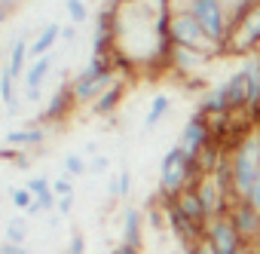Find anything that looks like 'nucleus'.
I'll list each match as a JSON object with an SVG mask.
<instances>
[{"instance_id": "nucleus-1", "label": "nucleus", "mask_w": 260, "mask_h": 254, "mask_svg": "<svg viewBox=\"0 0 260 254\" xmlns=\"http://www.w3.org/2000/svg\"><path fill=\"white\" fill-rule=\"evenodd\" d=\"M202 178L205 175L199 172V166L193 160H187L184 150L175 144L172 150H166V156L159 163V187H156V193H159V199L166 205V202H175L184 190L196 187Z\"/></svg>"}, {"instance_id": "nucleus-2", "label": "nucleus", "mask_w": 260, "mask_h": 254, "mask_svg": "<svg viewBox=\"0 0 260 254\" xmlns=\"http://www.w3.org/2000/svg\"><path fill=\"white\" fill-rule=\"evenodd\" d=\"M230 178H233V193L236 199H248L251 196V187L260 175V129L257 132H248L230 153Z\"/></svg>"}, {"instance_id": "nucleus-3", "label": "nucleus", "mask_w": 260, "mask_h": 254, "mask_svg": "<svg viewBox=\"0 0 260 254\" xmlns=\"http://www.w3.org/2000/svg\"><path fill=\"white\" fill-rule=\"evenodd\" d=\"M116 68H113V58H89V65L71 80V92H74V101L77 107L83 104H92L110 83H116Z\"/></svg>"}, {"instance_id": "nucleus-4", "label": "nucleus", "mask_w": 260, "mask_h": 254, "mask_svg": "<svg viewBox=\"0 0 260 254\" xmlns=\"http://www.w3.org/2000/svg\"><path fill=\"white\" fill-rule=\"evenodd\" d=\"M260 52V0L251 4L245 13L233 16V28H230V40L223 46L220 55H257Z\"/></svg>"}, {"instance_id": "nucleus-5", "label": "nucleus", "mask_w": 260, "mask_h": 254, "mask_svg": "<svg viewBox=\"0 0 260 254\" xmlns=\"http://www.w3.org/2000/svg\"><path fill=\"white\" fill-rule=\"evenodd\" d=\"M187 10L199 22V28L205 31V37L223 52V46L230 40V28H233V16L223 7V0H187Z\"/></svg>"}, {"instance_id": "nucleus-6", "label": "nucleus", "mask_w": 260, "mask_h": 254, "mask_svg": "<svg viewBox=\"0 0 260 254\" xmlns=\"http://www.w3.org/2000/svg\"><path fill=\"white\" fill-rule=\"evenodd\" d=\"M169 40L172 46H184V49H196V52H205V55H220V49L205 37V31L199 28V22L190 16L187 7H175L172 10V19H169Z\"/></svg>"}, {"instance_id": "nucleus-7", "label": "nucleus", "mask_w": 260, "mask_h": 254, "mask_svg": "<svg viewBox=\"0 0 260 254\" xmlns=\"http://www.w3.org/2000/svg\"><path fill=\"white\" fill-rule=\"evenodd\" d=\"M211 144H217L214 141V129H211V119L208 116H202V113H193L187 122H184V129H181V135H178V147L184 150V156L187 160H199Z\"/></svg>"}, {"instance_id": "nucleus-8", "label": "nucleus", "mask_w": 260, "mask_h": 254, "mask_svg": "<svg viewBox=\"0 0 260 254\" xmlns=\"http://www.w3.org/2000/svg\"><path fill=\"white\" fill-rule=\"evenodd\" d=\"M202 242H205V248H208L211 254H233V251H239V248L245 245V239H242V233L236 230V224H233L230 214H220V217L208 220Z\"/></svg>"}, {"instance_id": "nucleus-9", "label": "nucleus", "mask_w": 260, "mask_h": 254, "mask_svg": "<svg viewBox=\"0 0 260 254\" xmlns=\"http://www.w3.org/2000/svg\"><path fill=\"white\" fill-rule=\"evenodd\" d=\"M77 110V101H74V92H71V80H64L46 101V107L40 110L37 122L40 125H61L64 119H71V113Z\"/></svg>"}, {"instance_id": "nucleus-10", "label": "nucleus", "mask_w": 260, "mask_h": 254, "mask_svg": "<svg viewBox=\"0 0 260 254\" xmlns=\"http://www.w3.org/2000/svg\"><path fill=\"white\" fill-rule=\"evenodd\" d=\"M226 214L233 217V224H236V230L242 233V239H245L248 245H254L257 236H260V211H257L248 199H239Z\"/></svg>"}, {"instance_id": "nucleus-11", "label": "nucleus", "mask_w": 260, "mask_h": 254, "mask_svg": "<svg viewBox=\"0 0 260 254\" xmlns=\"http://www.w3.org/2000/svg\"><path fill=\"white\" fill-rule=\"evenodd\" d=\"M223 95H226V104H230V113H248V83H245V74L242 68L233 71L226 80H223ZM251 116V113H248Z\"/></svg>"}, {"instance_id": "nucleus-12", "label": "nucleus", "mask_w": 260, "mask_h": 254, "mask_svg": "<svg viewBox=\"0 0 260 254\" xmlns=\"http://www.w3.org/2000/svg\"><path fill=\"white\" fill-rule=\"evenodd\" d=\"M4 141H7V147H16V150H34V147H40L46 141V125L28 122L22 129H10Z\"/></svg>"}, {"instance_id": "nucleus-13", "label": "nucleus", "mask_w": 260, "mask_h": 254, "mask_svg": "<svg viewBox=\"0 0 260 254\" xmlns=\"http://www.w3.org/2000/svg\"><path fill=\"white\" fill-rule=\"evenodd\" d=\"M144 211H138L135 205H125L122 208V245H132V248H144Z\"/></svg>"}, {"instance_id": "nucleus-14", "label": "nucleus", "mask_w": 260, "mask_h": 254, "mask_svg": "<svg viewBox=\"0 0 260 254\" xmlns=\"http://www.w3.org/2000/svg\"><path fill=\"white\" fill-rule=\"evenodd\" d=\"M125 80H116V83H110L92 104H89V110L95 113V116H113L116 110H119V104H122V98H125Z\"/></svg>"}, {"instance_id": "nucleus-15", "label": "nucleus", "mask_w": 260, "mask_h": 254, "mask_svg": "<svg viewBox=\"0 0 260 254\" xmlns=\"http://www.w3.org/2000/svg\"><path fill=\"white\" fill-rule=\"evenodd\" d=\"M58 37H61V25H58V22L43 25V28L37 31V37L31 40V46H28L31 61H37V58H43V55H52V46L58 43Z\"/></svg>"}, {"instance_id": "nucleus-16", "label": "nucleus", "mask_w": 260, "mask_h": 254, "mask_svg": "<svg viewBox=\"0 0 260 254\" xmlns=\"http://www.w3.org/2000/svg\"><path fill=\"white\" fill-rule=\"evenodd\" d=\"M208 58H211V55H205V52H196V49L175 46V49H172V71H181V74L187 77V74L199 71V68H202Z\"/></svg>"}, {"instance_id": "nucleus-17", "label": "nucleus", "mask_w": 260, "mask_h": 254, "mask_svg": "<svg viewBox=\"0 0 260 254\" xmlns=\"http://www.w3.org/2000/svg\"><path fill=\"white\" fill-rule=\"evenodd\" d=\"M196 113H202V116H223V113H230V104H226V95H223V89L220 86H214V89H205V95L199 98V110Z\"/></svg>"}, {"instance_id": "nucleus-18", "label": "nucleus", "mask_w": 260, "mask_h": 254, "mask_svg": "<svg viewBox=\"0 0 260 254\" xmlns=\"http://www.w3.org/2000/svg\"><path fill=\"white\" fill-rule=\"evenodd\" d=\"M175 205L193 220V224H199V227H208V214H205V208H202V202H199V196H196V187H190V190H184L178 199H175Z\"/></svg>"}, {"instance_id": "nucleus-19", "label": "nucleus", "mask_w": 260, "mask_h": 254, "mask_svg": "<svg viewBox=\"0 0 260 254\" xmlns=\"http://www.w3.org/2000/svg\"><path fill=\"white\" fill-rule=\"evenodd\" d=\"M28 46H31L28 34H19V37H16V43H13V49H10V61H7V68L13 71V77H16V80H19V77H25V71H28V61H31Z\"/></svg>"}, {"instance_id": "nucleus-20", "label": "nucleus", "mask_w": 260, "mask_h": 254, "mask_svg": "<svg viewBox=\"0 0 260 254\" xmlns=\"http://www.w3.org/2000/svg\"><path fill=\"white\" fill-rule=\"evenodd\" d=\"M49 71H52V55H43V58L31 61L28 71H25V77H22V80H25V89H43Z\"/></svg>"}, {"instance_id": "nucleus-21", "label": "nucleus", "mask_w": 260, "mask_h": 254, "mask_svg": "<svg viewBox=\"0 0 260 254\" xmlns=\"http://www.w3.org/2000/svg\"><path fill=\"white\" fill-rule=\"evenodd\" d=\"M172 110V98L169 95H153V101H150V110H147V116H144V132H153L156 125L166 119V113Z\"/></svg>"}, {"instance_id": "nucleus-22", "label": "nucleus", "mask_w": 260, "mask_h": 254, "mask_svg": "<svg viewBox=\"0 0 260 254\" xmlns=\"http://www.w3.org/2000/svg\"><path fill=\"white\" fill-rule=\"evenodd\" d=\"M7 242H13V245H25L28 242V220L25 217H13L10 224H7Z\"/></svg>"}, {"instance_id": "nucleus-23", "label": "nucleus", "mask_w": 260, "mask_h": 254, "mask_svg": "<svg viewBox=\"0 0 260 254\" xmlns=\"http://www.w3.org/2000/svg\"><path fill=\"white\" fill-rule=\"evenodd\" d=\"M61 166H64V175H68V178H80V175L89 172V163H86L80 153H68V156L61 160Z\"/></svg>"}, {"instance_id": "nucleus-24", "label": "nucleus", "mask_w": 260, "mask_h": 254, "mask_svg": "<svg viewBox=\"0 0 260 254\" xmlns=\"http://www.w3.org/2000/svg\"><path fill=\"white\" fill-rule=\"evenodd\" d=\"M64 10H68V19L74 25H83L89 19V7H86V0H64Z\"/></svg>"}, {"instance_id": "nucleus-25", "label": "nucleus", "mask_w": 260, "mask_h": 254, "mask_svg": "<svg viewBox=\"0 0 260 254\" xmlns=\"http://www.w3.org/2000/svg\"><path fill=\"white\" fill-rule=\"evenodd\" d=\"M10 199H13V205L22 208V211H28V208L34 205V193H31L28 187H16V190L10 193Z\"/></svg>"}, {"instance_id": "nucleus-26", "label": "nucleus", "mask_w": 260, "mask_h": 254, "mask_svg": "<svg viewBox=\"0 0 260 254\" xmlns=\"http://www.w3.org/2000/svg\"><path fill=\"white\" fill-rule=\"evenodd\" d=\"M116 184H119V199H125L128 193H132V172H128L125 166L116 172Z\"/></svg>"}, {"instance_id": "nucleus-27", "label": "nucleus", "mask_w": 260, "mask_h": 254, "mask_svg": "<svg viewBox=\"0 0 260 254\" xmlns=\"http://www.w3.org/2000/svg\"><path fill=\"white\" fill-rule=\"evenodd\" d=\"M64 254H86V236H83L80 230H74V233H71V242H68Z\"/></svg>"}, {"instance_id": "nucleus-28", "label": "nucleus", "mask_w": 260, "mask_h": 254, "mask_svg": "<svg viewBox=\"0 0 260 254\" xmlns=\"http://www.w3.org/2000/svg\"><path fill=\"white\" fill-rule=\"evenodd\" d=\"M52 193L61 199V196H74V184H71V178L68 175H61V178H55L52 181Z\"/></svg>"}, {"instance_id": "nucleus-29", "label": "nucleus", "mask_w": 260, "mask_h": 254, "mask_svg": "<svg viewBox=\"0 0 260 254\" xmlns=\"http://www.w3.org/2000/svg\"><path fill=\"white\" fill-rule=\"evenodd\" d=\"M25 187H28V190L34 193V196H40V193H46V190L52 187V181H49V178H43V175H37V178H31V181H28Z\"/></svg>"}, {"instance_id": "nucleus-30", "label": "nucleus", "mask_w": 260, "mask_h": 254, "mask_svg": "<svg viewBox=\"0 0 260 254\" xmlns=\"http://www.w3.org/2000/svg\"><path fill=\"white\" fill-rule=\"evenodd\" d=\"M251 4H257V0H223V7L230 10V16H239V13H245Z\"/></svg>"}, {"instance_id": "nucleus-31", "label": "nucleus", "mask_w": 260, "mask_h": 254, "mask_svg": "<svg viewBox=\"0 0 260 254\" xmlns=\"http://www.w3.org/2000/svg\"><path fill=\"white\" fill-rule=\"evenodd\" d=\"M71 208H74V196H61V199L55 202V211H58L61 217H68V214H71Z\"/></svg>"}, {"instance_id": "nucleus-32", "label": "nucleus", "mask_w": 260, "mask_h": 254, "mask_svg": "<svg viewBox=\"0 0 260 254\" xmlns=\"http://www.w3.org/2000/svg\"><path fill=\"white\" fill-rule=\"evenodd\" d=\"M0 254H31L25 245H13V242H4L0 245Z\"/></svg>"}, {"instance_id": "nucleus-33", "label": "nucleus", "mask_w": 260, "mask_h": 254, "mask_svg": "<svg viewBox=\"0 0 260 254\" xmlns=\"http://www.w3.org/2000/svg\"><path fill=\"white\" fill-rule=\"evenodd\" d=\"M110 254H144V251H141V248H132V245H122V242H119V245H113V248H110Z\"/></svg>"}, {"instance_id": "nucleus-34", "label": "nucleus", "mask_w": 260, "mask_h": 254, "mask_svg": "<svg viewBox=\"0 0 260 254\" xmlns=\"http://www.w3.org/2000/svg\"><path fill=\"white\" fill-rule=\"evenodd\" d=\"M181 254H211L208 248H205V242H199V245H187V248H178Z\"/></svg>"}, {"instance_id": "nucleus-35", "label": "nucleus", "mask_w": 260, "mask_h": 254, "mask_svg": "<svg viewBox=\"0 0 260 254\" xmlns=\"http://www.w3.org/2000/svg\"><path fill=\"white\" fill-rule=\"evenodd\" d=\"M104 169H107V160H104V156H92L89 172H95V175H98V172H104Z\"/></svg>"}, {"instance_id": "nucleus-36", "label": "nucleus", "mask_w": 260, "mask_h": 254, "mask_svg": "<svg viewBox=\"0 0 260 254\" xmlns=\"http://www.w3.org/2000/svg\"><path fill=\"white\" fill-rule=\"evenodd\" d=\"M107 196H110V202H116V199H119V184H116V175L107 181Z\"/></svg>"}, {"instance_id": "nucleus-37", "label": "nucleus", "mask_w": 260, "mask_h": 254, "mask_svg": "<svg viewBox=\"0 0 260 254\" xmlns=\"http://www.w3.org/2000/svg\"><path fill=\"white\" fill-rule=\"evenodd\" d=\"M40 98H43V92H40V89H25V101H34V104H37Z\"/></svg>"}, {"instance_id": "nucleus-38", "label": "nucleus", "mask_w": 260, "mask_h": 254, "mask_svg": "<svg viewBox=\"0 0 260 254\" xmlns=\"http://www.w3.org/2000/svg\"><path fill=\"white\" fill-rule=\"evenodd\" d=\"M61 40H64V43H74V40H77V31H74V28H61Z\"/></svg>"}, {"instance_id": "nucleus-39", "label": "nucleus", "mask_w": 260, "mask_h": 254, "mask_svg": "<svg viewBox=\"0 0 260 254\" xmlns=\"http://www.w3.org/2000/svg\"><path fill=\"white\" fill-rule=\"evenodd\" d=\"M10 13H13V10H10L7 4H0V28H4V22L10 19Z\"/></svg>"}, {"instance_id": "nucleus-40", "label": "nucleus", "mask_w": 260, "mask_h": 254, "mask_svg": "<svg viewBox=\"0 0 260 254\" xmlns=\"http://www.w3.org/2000/svg\"><path fill=\"white\" fill-rule=\"evenodd\" d=\"M169 254H181V251H169Z\"/></svg>"}, {"instance_id": "nucleus-41", "label": "nucleus", "mask_w": 260, "mask_h": 254, "mask_svg": "<svg viewBox=\"0 0 260 254\" xmlns=\"http://www.w3.org/2000/svg\"><path fill=\"white\" fill-rule=\"evenodd\" d=\"M257 55H260V52H257Z\"/></svg>"}]
</instances>
